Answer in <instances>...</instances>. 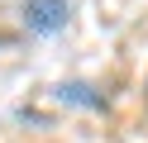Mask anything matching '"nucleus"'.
<instances>
[{"mask_svg": "<svg viewBox=\"0 0 148 143\" xmlns=\"http://www.w3.org/2000/svg\"><path fill=\"white\" fill-rule=\"evenodd\" d=\"M67 19H72L67 0H24V24H29V34H58V29H67Z\"/></svg>", "mask_w": 148, "mask_h": 143, "instance_id": "f257e3e1", "label": "nucleus"}, {"mask_svg": "<svg viewBox=\"0 0 148 143\" xmlns=\"http://www.w3.org/2000/svg\"><path fill=\"white\" fill-rule=\"evenodd\" d=\"M58 100H62V105H86V110H100V105H105V95H100L96 86H86V81H67V86H58Z\"/></svg>", "mask_w": 148, "mask_h": 143, "instance_id": "f03ea898", "label": "nucleus"}]
</instances>
